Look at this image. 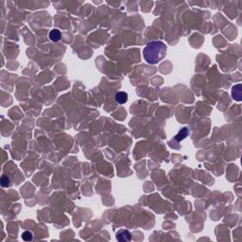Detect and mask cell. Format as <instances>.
<instances>
[{
  "label": "cell",
  "instance_id": "cell-3",
  "mask_svg": "<svg viewBox=\"0 0 242 242\" xmlns=\"http://www.w3.org/2000/svg\"><path fill=\"white\" fill-rule=\"evenodd\" d=\"M116 100L119 104H124L128 100V95L125 92H118L116 95Z\"/></svg>",
  "mask_w": 242,
  "mask_h": 242
},
{
  "label": "cell",
  "instance_id": "cell-7",
  "mask_svg": "<svg viewBox=\"0 0 242 242\" xmlns=\"http://www.w3.org/2000/svg\"><path fill=\"white\" fill-rule=\"evenodd\" d=\"M32 237H33V235L29 231H25L22 234V238L25 241H30V240H32Z\"/></svg>",
  "mask_w": 242,
  "mask_h": 242
},
{
  "label": "cell",
  "instance_id": "cell-4",
  "mask_svg": "<svg viewBox=\"0 0 242 242\" xmlns=\"http://www.w3.org/2000/svg\"><path fill=\"white\" fill-rule=\"evenodd\" d=\"M48 36H49V39L52 42H58L62 37V33L59 29H52L49 32V34H48Z\"/></svg>",
  "mask_w": 242,
  "mask_h": 242
},
{
  "label": "cell",
  "instance_id": "cell-2",
  "mask_svg": "<svg viewBox=\"0 0 242 242\" xmlns=\"http://www.w3.org/2000/svg\"><path fill=\"white\" fill-rule=\"evenodd\" d=\"M116 239L117 241H130L131 239V234L127 230H120L116 233Z\"/></svg>",
  "mask_w": 242,
  "mask_h": 242
},
{
  "label": "cell",
  "instance_id": "cell-6",
  "mask_svg": "<svg viewBox=\"0 0 242 242\" xmlns=\"http://www.w3.org/2000/svg\"><path fill=\"white\" fill-rule=\"evenodd\" d=\"M0 183H1V185L3 187H8L11 185V181H10V178L8 176H2L1 177V181H0Z\"/></svg>",
  "mask_w": 242,
  "mask_h": 242
},
{
  "label": "cell",
  "instance_id": "cell-1",
  "mask_svg": "<svg viewBox=\"0 0 242 242\" xmlns=\"http://www.w3.org/2000/svg\"><path fill=\"white\" fill-rule=\"evenodd\" d=\"M167 45L160 41L149 43L143 49V57L150 64H156L167 55Z\"/></svg>",
  "mask_w": 242,
  "mask_h": 242
},
{
  "label": "cell",
  "instance_id": "cell-5",
  "mask_svg": "<svg viewBox=\"0 0 242 242\" xmlns=\"http://www.w3.org/2000/svg\"><path fill=\"white\" fill-rule=\"evenodd\" d=\"M187 133H188V131H187V129L186 128H183L177 135H176V137H175V139L176 140H178V141H181L182 139H183V138H185V136L187 135Z\"/></svg>",
  "mask_w": 242,
  "mask_h": 242
}]
</instances>
